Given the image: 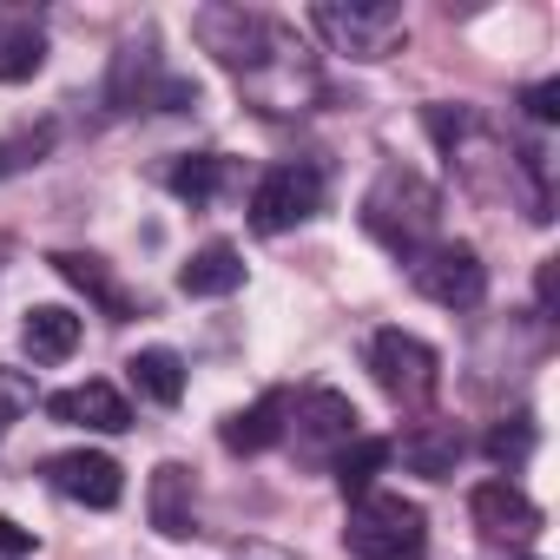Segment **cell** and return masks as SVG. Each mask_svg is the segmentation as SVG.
I'll use <instances>...</instances> for the list:
<instances>
[{
	"instance_id": "cell-9",
	"label": "cell",
	"mask_w": 560,
	"mask_h": 560,
	"mask_svg": "<svg viewBox=\"0 0 560 560\" xmlns=\"http://www.w3.org/2000/svg\"><path fill=\"white\" fill-rule=\"evenodd\" d=\"M409 284H416L429 304H442V311H475V304L488 298V264H481L475 244L435 237L422 257H409Z\"/></svg>"
},
{
	"instance_id": "cell-8",
	"label": "cell",
	"mask_w": 560,
	"mask_h": 560,
	"mask_svg": "<svg viewBox=\"0 0 560 560\" xmlns=\"http://www.w3.org/2000/svg\"><path fill=\"white\" fill-rule=\"evenodd\" d=\"M370 376H376V389H383L389 402L422 409V402L442 389V357H435L422 337H409V330H376V337H370Z\"/></svg>"
},
{
	"instance_id": "cell-18",
	"label": "cell",
	"mask_w": 560,
	"mask_h": 560,
	"mask_svg": "<svg viewBox=\"0 0 560 560\" xmlns=\"http://www.w3.org/2000/svg\"><path fill=\"white\" fill-rule=\"evenodd\" d=\"M237 284H244L237 244H205V250H191L185 270H178V291H185V298H231Z\"/></svg>"
},
{
	"instance_id": "cell-24",
	"label": "cell",
	"mask_w": 560,
	"mask_h": 560,
	"mask_svg": "<svg viewBox=\"0 0 560 560\" xmlns=\"http://www.w3.org/2000/svg\"><path fill=\"white\" fill-rule=\"evenodd\" d=\"M481 448H488V462H494V468H521V462L534 455V422H527V416H514V422L488 429V442H481Z\"/></svg>"
},
{
	"instance_id": "cell-6",
	"label": "cell",
	"mask_w": 560,
	"mask_h": 560,
	"mask_svg": "<svg viewBox=\"0 0 560 560\" xmlns=\"http://www.w3.org/2000/svg\"><path fill=\"white\" fill-rule=\"evenodd\" d=\"M317 211H324V172L311 159H284L250 185V231L257 237H284V231L311 224Z\"/></svg>"
},
{
	"instance_id": "cell-3",
	"label": "cell",
	"mask_w": 560,
	"mask_h": 560,
	"mask_svg": "<svg viewBox=\"0 0 560 560\" xmlns=\"http://www.w3.org/2000/svg\"><path fill=\"white\" fill-rule=\"evenodd\" d=\"M343 547H350V560H422L429 553V514L389 488H370L350 501Z\"/></svg>"
},
{
	"instance_id": "cell-23",
	"label": "cell",
	"mask_w": 560,
	"mask_h": 560,
	"mask_svg": "<svg viewBox=\"0 0 560 560\" xmlns=\"http://www.w3.org/2000/svg\"><path fill=\"white\" fill-rule=\"evenodd\" d=\"M54 145H60V126H54V119H40V126H21V132H8V139H0V178L40 172V165L54 159Z\"/></svg>"
},
{
	"instance_id": "cell-4",
	"label": "cell",
	"mask_w": 560,
	"mask_h": 560,
	"mask_svg": "<svg viewBox=\"0 0 560 560\" xmlns=\"http://www.w3.org/2000/svg\"><path fill=\"white\" fill-rule=\"evenodd\" d=\"M191 34H198V47H205L224 73H237V80L264 73L277 54L291 47V27L270 21V14H257V8H198V14H191Z\"/></svg>"
},
{
	"instance_id": "cell-21",
	"label": "cell",
	"mask_w": 560,
	"mask_h": 560,
	"mask_svg": "<svg viewBox=\"0 0 560 560\" xmlns=\"http://www.w3.org/2000/svg\"><path fill=\"white\" fill-rule=\"evenodd\" d=\"M47 67V34L40 21H8L0 27V86H21Z\"/></svg>"
},
{
	"instance_id": "cell-16",
	"label": "cell",
	"mask_w": 560,
	"mask_h": 560,
	"mask_svg": "<svg viewBox=\"0 0 560 560\" xmlns=\"http://www.w3.org/2000/svg\"><path fill=\"white\" fill-rule=\"evenodd\" d=\"M80 337H86V324H80L67 304H34V311H27V324H21V350H27L40 370L67 363V357L80 350Z\"/></svg>"
},
{
	"instance_id": "cell-17",
	"label": "cell",
	"mask_w": 560,
	"mask_h": 560,
	"mask_svg": "<svg viewBox=\"0 0 560 560\" xmlns=\"http://www.w3.org/2000/svg\"><path fill=\"white\" fill-rule=\"evenodd\" d=\"M126 376H132V389H139L145 402H159V409H178V402H185V383H191L185 357H178V350H165V343L139 350V357L126 363Z\"/></svg>"
},
{
	"instance_id": "cell-19",
	"label": "cell",
	"mask_w": 560,
	"mask_h": 560,
	"mask_svg": "<svg viewBox=\"0 0 560 560\" xmlns=\"http://www.w3.org/2000/svg\"><path fill=\"white\" fill-rule=\"evenodd\" d=\"M455 462H462V435H455L448 422H416V429L402 435V468H409V475L448 481Z\"/></svg>"
},
{
	"instance_id": "cell-12",
	"label": "cell",
	"mask_w": 560,
	"mask_h": 560,
	"mask_svg": "<svg viewBox=\"0 0 560 560\" xmlns=\"http://www.w3.org/2000/svg\"><path fill=\"white\" fill-rule=\"evenodd\" d=\"M145 514L165 540H191L198 534V488H191V468L185 462H159L152 481H145Z\"/></svg>"
},
{
	"instance_id": "cell-27",
	"label": "cell",
	"mask_w": 560,
	"mask_h": 560,
	"mask_svg": "<svg viewBox=\"0 0 560 560\" xmlns=\"http://www.w3.org/2000/svg\"><path fill=\"white\" fill-rule=\"evenodd\" d=\"M40 540H34V527H21V521H8L0 514V560H27Z\"/></svg>"
},
{
	"instance_id": "cell-20",
	"label": "cell",
	"mask_w": 560,
	"mask_h": 560,
	"mask_svg": "<svg viewBox=\"0 0 560 560\" xmlns=\"http://www.w3.org/2000/svg\"><path fill=\"white\" fill-rule=\"evenodd\" d=\"M218 185H224V152H185V159L165 165V191H172L178 205H191V211L211 205Z\"/></svg>"
},
{
	"instance_id": "cell-14",
	"label": "cell",
	"mask_w": 560,
	"mask_h": 560,
	"mask_svg": "<svg viewBox=\"0 0 560 560\" xmlns=\"http://www.w3.org/2000/svg\"><path fill=\"white\" fill-rule=\"evenodd\" d=\"M67 284L80 291V298H93L100 311H106V324H126V317H139V298L132 291H119V277L106 270V257H93V250H54L47 257Z\"/></svg>"
},
{
	"instance_id": "cell-22",
	"label": "cell",
	"mask_w": 560,
	"mask_h": 560,
	"mask_svg": "<svg viewBox=\"0 0 560 560\" xmlns=\"http://www.w3.org/2000/svg\"><path fill=\"white\" fill-rule=\"evenodd\" d=\"M389 455H396V442H383V435H357V442L330 462V475H337V488L357 501V494H370V488H376V475L389 468Z\"/></svg>"
},
{
	"instance_id": "cell-26",
	"label": "cell",
	"mask_w": 560,
	"mask_h": 560,
	"mask_svg": "<svg viewBox=\"0 0 560 560\" xmlns=\"http://www.w3.org/2000/svg\"><path fill=\"white\" fill-rule=\"evenodd\" d=\"M521 106H527V119H534V126H553V119H560V80L527 86V93H521Z\"/></svg>"
},
{
	"instance_id": "cell-7",
	"label": "cell",
	"mask_w": 560,
	"mask_h": 560,
	"mask_svg": "<svg viewBox=\"0 0 560 560\" xmlns=\"http://www.w3.org/2000/svg\"><path fill=\"white\" fill-rule=\"evenodd\" d=\"M284 435L298 442V462H311V468H330L357 435H363V416H357V402L343 396V389H304L298 402H291V416H284Z\"/></svg>"
},
{
	"instance_id": "cell-2",
	"label": "cell",
	"mask_w": 560,
	"mask_h": 560,
	"mask_svg": "<svg viewBox=\"0 0 560 560\" xmlns=\"http://www.w3.org/2000/svg\"><path fill=\"white\" fill-rule=\"evenodd\" d=\"M106 106H113V113H198V80L172 73L165 54H159V34L139 27V34L113 54Z\"/></svg>"
},
{
	"instance_id": "cell-1",
	"label": "cell",
	"mask_w": 560,
	"mask_h": 560,
	"mask_svg": "<svg viewBox=\"0 0 560 560\" xmlns=\"http://www.w3.org/2000/svg\"><path fill=\"white\" fill-rule=\"evenodd\" d=\"M363 231L396 257H422L442 231V191L416 165H383L363 191Z\"/></svg>"
},
{
	"instance_id": "cell-13",
	"label": "cell",
	"mask_w": 560,
	"mask_h": 560,
	"mask_svg": "<svg viewBox=\"0 0 560 560\" xmlns=\"http://www.w3.org/2000/svg\"><path fill=\"white\" fill-rule=\"evenodd\" d=\"M468 514H475V527H481L488 540H534V534H540V508H534L514 481H481V488L468 494Z\"/></svg>"
},
{
	"instance_id": "cell-11",
	"label": "cell",
	"mask_w": 560,
	"mask_h": 560,
	"mask_svg": "<svg viewBox=\"0 0 560 560\" xmlns=\"http://www.w3.org/2000/svg\"><path fill=\"white\" fill-rule=\"evenodd\" d=\"M47 416L67 422V429H93V435H126L132 429V402L113 389V383H73L60 396H47Z\"/></svg>"
},
{
	"instance_id": "cell-25",
	"label": "cell",
	"mask_w": 560,
	"mask_h": 560,
	"mask_svg": "<svg viewBox=\"0 0 560 560\" xmlns=\"http://www.w3.org/2000/svg\"><path fill=\"white\" fill-rule=\"evenodd\" d=\"M40 402V389H34V376L27 370H8V363H0V435H8L27 409Z\"/></svg>"
},
{
	"instance_id": "cell-15",
	"label": "cell",
	"mask_w": 560,
	"mask_h": 560,
	"mask_svg": "<svg viewBox=\"0 0 560 560\" xmlns=\"http://www.w3.org/2000/svg\"><path fill=\"white\" fill-rule=\"evenodd\" d=\"M284 416H291V396H284V389H270V396H257L250 409L224 416L218 442H224L231 455H264V448H277V442H284Z\"/></svg>"
},
{
	"instance_id": "cell-10",
	"label": "cell",
	"mask_w": 560,
	"mask_h": 560,
	"mask_svg": "<svg viewBox=\"0 0 560 560\" xmlns=\"http://www.w3.org/2000/svg\"><path fill=\"white\" fill-rule=\"evenodd\" d=\"M40 475H47V488H54V494L80 501V508H119V494H126V468H119L113 455H100V448L47 455V462H40Z\"/></svg>"
},
{
	"instance_id": "cell-5",
	"label": "cell",
	"mask_w": 560,
	"mask_h": 560,
	"mask_svg": "<svg viewBox=\"0 0 560 560\" xmlns=\"http://www.w3.org/2000/svg\"><path fill=\"white\" fill-rule=\"evenodd\" d=\"M311 27L330 40V54L363 60V67H376V60L409 47V14L396 8V0H350V8H343V0H317Z\"/></svg>"
}]
</instances>
